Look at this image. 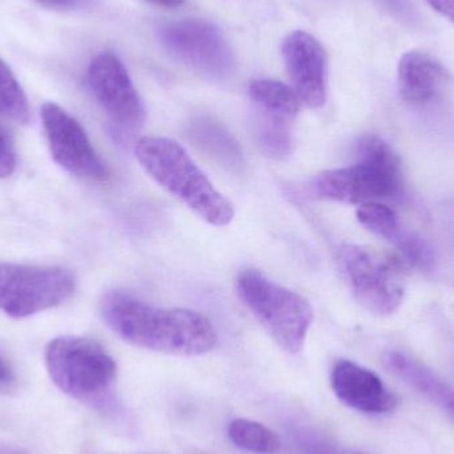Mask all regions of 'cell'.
<instances>
[{
  "mask_svg": "<svg viewBox=\"0 0 454 454\" xmlns=\"http://www.w3.org/2000/svg\"><path fill=\"white\" fill-rule=\"evenodd\" d=\"M397 256L375 248L347 245L339 261L355 299L370 312L388 315L396 311L404 298L403 266Z\"/></svg>",
  "mask_w": 454,
  "mask_h": 454,
  "instance_id": "cell-6",
  "label": "cell"
},
{
  "mask_svg": "<svg viewBox=\"0 0 454 454\" xmlns=\"http://www.w3.org/2000/svg\"><path fill=\"white\" fill-rule=\"evenodd\" d=\"M148 2L160 5V7L177 8L180 7V5H183L185 0H148Z\"/></svg>",
  "mask_w": 454,
  "mask_h": 454,
  "instance_id": "cell-26",
  "label": "cell"
},
{
  "mask_svg": "<svg viewBox=\"0 0 454 454\" xmlns=\"http://www.w3.org/2000/svg\"><path fill=\"white\" fill-rule=\"evenodd\" d=\"M282 56L299 100L320 108L327 100V59L325 48L306 31H294L282 42Z\"/></svg>",
  "mask_w": 454,
  "mask_h": 454,
  "instance_id": "cell-11",
  "label": "cell"
},
{
  "mask_svg": "<svg viewBox=\"0 0 454 454\" xmlns=\"http://www.w3.org/2000/svg\"><path fill=\"white\" fill-rule=\"evenodd\" d=\"M450 82V74L439 59L423 51H410L400 59L397 85L402 98L415 106L431 103Z\"/></svg>",
  "mask_w": 454,
  "mask_h": 454,
  "instance_id": "cell-13",
  "label": "cell"
},
{
  "mask_svg": "<svg viewBox=\"0 0 454 454\" xmlns=\"http://www.w3.org/2000/svg\"><path fill=\"white\" fill-rule=\"evenodd\" d=\"M229 437L240 450L255 454H277L282 447L274 432L246 419H238L230 424Z\"/></svg>",
  "mask_w": 454,
  "mask_h": 454,
  "instance_id": "cell-17",
  "label": "cell"
},
{
  "mask_svg": "<svg viewBox=\"0 0 454 454\" xmlns=\"http://www.w3.org/2000/svg\"><path fill=\"white\" fill-rule=\"evenodd\" d=\"M290 119L261 112L256 127V138L262 151L275 160H283L293 152Z\"/></svg>",
  "mask_w": 454,
  "mask_h": 454,
  "instance_id": "cell-16",
  "label": "cell"
},
{
  "mask_svg": "<svg viewBox=\"0 0 454 454\" xmlns=\"http://www.w3.org/2000/svg\"><path fill=\"white\" fill-rule=\"evenodd\" d=\"M13 383V373L7 363L0 357V389L8 388Z\"/></svg>",
  "mask_w": 454,
  "mask_h": 454,
  "instance_id": "cell-24",
  "label": "cell"
},
{
  "mask_svg": "<svg viewBox=\"0 0 454 454\" xmlns=\"http://www.w3.org/2000/svg\"><path fill=\"white\" fill-rule=\"evenodd\" d=\"M136 157L149 176L210 225L226 226L234 218L231 202L217 191L188 152L167 137H144Z\"/></svg>",
  "mask_w": 454,
  "mask_h": 454,
  "instance_id": "cell-2",
  "label": "cell"
},
{
  "mask_svg": "<svg viewBox=\"0 0 454 454\" xmlns=\"http://www.w3.org/2000/svg\"><path fill=\"white\" fill-rule=\"evenodd\" d=\"M18 165L15 141L4 122L0 120V178H7L15 172Z\"/></svg>",
  "mask_w": 454,
  "mask_h": 454,
  "instance_id": "cell-22",
  "label": "cell"
},
{
  "mask_svg": "<svg viewBox=\"0 0 454 454\" xmlns=\"http://www.w3.org/2000/svg\"><path fill=\"white\" fill-rule=\"evenodd\" d=\"M90 90L109 119L125 129L140 127L145 119L143 101L122 61L114 53L101 52L88 68Z\"/></svg>",
  "mask_w": 454,
  "mask_h": 454,
  "instance_id": "cell-10",
  "label": "cell"
},
{
  "mask_svg": "<svg viewBox=\"0 0 454 454\" xmlns=\"http://www.w3.org/2000/svg\"><path fill=\"white\" fill-rule=\"evenodd\" d=\"M357 220L363 226L389 242L399 246L408 232L403 231L396 213L384 204L360 205Z\"/></svg>",
  "mask_w": 454,
  "mask_h": 454,
  "instance_id": "cell-19",
  "label": "cell"
},
{
  "mask_svg": "<svg viewBox=\"0 0 454 454\" xmlns=\"http://www.w3.org/2000/svg\"><path fill=\"white\" fill-rule=\"evenodd\" d=\"M331 384L338 399L359 412L384 415L397 407V397L375 372L349 360L333 365Z\"/></svg>",
  "mask_w": 454,
  "mask_h": 454,
  "instance_id": "cell-12",
  "label": "cell"
},
{
  "mask_svg": "<svg viewBox=\"0 0 454 454\" xmlns=\"http://www.w3.org/2000/svg\"><path fill=\"white\" fill-rule=\"evenodd\" d=\"M101 317L128 343L165 354L196 356L212 351L217 333L204 315L186 309H162L121 291L101 299Z\"/></svg>",
  "mask_w": 454,
  "mask_h": 454,
  "instance_id": "cell-1",
  "label": "cell"
},
{
  "mask_svg": "<svg viewBox=\"0 0 454 454\" xmlns=\"http://www.w3.org/2000/svg\"><path fill=\"white\" fill-rule=\"evenodd\" d=\"M45 365L53 383L74 399L104 404L114 392L117 365L98 341L60 336L45 348Z\"/></svg>",
  "mask_w": 454,
  "mask_h": 454,
  "instance_id": "cell-4",
  "label": "cell"
},
{
  "mask_svg": "<svg viewBox=\"0 0 454 454\" xmlns=\"http://www.w3.org/2000/svg\"><path fill=\"white\" fill-rule=\"evenodd\" d=\"M194 138L213 154L225 160L227 164L237 165L240 161V153L234 141L225 130L220 129L212 122H201L194 127Z\"/></svg>",
  "mask_w": 454,
  "mask_h": 454,
  "instance_id": "cell-20",
  "label": "cell"
},
{
  "mask_svg": "<svg viewBox=\"0 0 454 454\" xmlns=\"http://www.w3.org/2000/svg\"><path fill=\"white\" fill-rule=\"evenodd\" d=\"M387 367L416 391L439 405L454 421V388L437 378L419 360L403 352L391 351L384 357Z\"/></svg>",
  "mask_w": 454,
  "mask_h": 454,
  "instance_id": "cell-14",
  "label": "cell"
},
{
  "mask_svg": "<svg viewBox=\"0 0 454 454\" xmlns=\"http://www.w3.org/2000/svg\"><path fill=\"white\" fill-rule=\"evenodd\" d=\"M0 114L19 124H28L29 106L20 82L0 59Z\"/></svg>",
  "mask_w": 454,
  "mask_h": 454,
  "instance_id": "cell-18",
  "label": "cell"
},
{
  "mask_svg": "<svg viewBox=\"0 0 454 454\" xmlns=\"http://www.w3.org/2000/svg\"><path fill=\"white\" fill-rule=\"evenodd\" d=\"M34 2L50 10H64V8L72 7L76 0H34Z\"/></svg>",
  "mask_w": 454,
  "mask_h": 454,
  "instance_id": "cell-25",
  "label": "cell"
},
{
  "mask_svg": "<svg viewBox=\"0 0 454 454\" xmlns=\"http://www.w3.org/2000/svg\"><path fill=\"white\" fill-rule=\"evenodd\" d=\"M298 444L303 454H365L359 450L341 447L330 440L314 436L311 434H301L298 436Z\"/></svg>",
  "mask_w": 454,
  "mask_h": 454,
  "instance_id": "cell-21",
  "label": "cell"
},
{
  "mask_svg": "<svg viewBox=\"0 0 454 454\" xmlns=\"http://www.w3.org/2000/svg\"><path fill=\"white\" fill-rule=\"evenodd\" d=\"M0 454H26L21 450H15V448L0 447Z\"/></svg>",
  "mask_w": 454,
  "mask_h": 454,
  "instance_id": "cell-27",
  "label": "cell"
},
{
  "mask_svg": "<svg viewBox=\"0 0 454 454\" xmlns=\"http://www.w3.org/2000/svg\"><path fill=\"white\" fill-rule=\"evenodd\" d=\"M42 122L56 164L82 180L106 183L109 169L93 148L84 128L58 104L45 103Z\"/></svg>",
  "mask_w": 454,
  "mask_h": 454,
  "instance_id": "cell-9",
  "label": "cell"
},
{
  "mask_svg": "<svg viewBox=\"0 0 454 454\" xmlns=\"http://www.w3.org/2000/svg\"><path fill=\"white\" fill-rule=\"evenodd\" d=\"M402 189V168L391 146L367 136L357 146V161L340 169L327 170L314 178L311 191L315 196L344 204H381L391 200Z\"/></svg>",
  "mask_w": 454,
  "mask_h": 454,
  "instance_id": "cell-3",
  "label": "cell"
},
{
  "mask_svg": "<svg viewBox=\"0 0 454 454\" xmlns=\"http://www.w3.org/2000/svg\"><path fill=\"white\" fill-rule=\"evenodd\" d=\"M76 282L63 267L0 263V309L21 319L68 301Z\"/></svg>",
  "mask_w": 454,
  "mask_h": 454,
  "instance_id": "cell-7",
  "label": "cell"
},
{
  "mask_svg": "<svg viewBox=\"0 0 454 454\" xmlns=\"http://www.w3.org/2000/svg\"><path fill=\"white\" fill-rule=\"evenodd\" d=\"M237 293L278 346L288 354L301 352L314 320V309L304 296L253 269L238 275Z\"/></svg>",
  "mask_w": 454,
  "mask_h": 454,
  "instance_id": "cell-5",
  "label": "cell"
},
{
  "mask_svg": "<svg viewBox=\"0 0 454 454\" xmlns=\"http://www.w3.org/2000/svg\"><path fill=\"white\" fill-rule=\"evenodd\" d=\"M440 15L454 24V0H426Z\"/></svg>",
  "mask_w": 454,
  "mask_h": 454,
  "instance_id": "cell-23",
  "label": "cell"
},
{
  "mask_svg": "<svg viewBox=\"0 0 454 454\" xmlns=\"http://www.w3.org/2000/svg\"><path fill=\"white\" fill-rule=\"evenodd\" d=\"M248 96L259 111L293 120L301 111V101L293 88L277 80L256 79L248 85Z\"/></svg>",
  "mask_w": 454,
  "mask_h": 454,
  "instance_id": "cell-15",
  "label": "cell"
},
{
  "mask_svg": "<svg viewBox=\"0 0 454 454\" xmlns=\"http://www.w3.org/2000/svg\"><path fill=\"white\" fill-rule=\"evenodd\" d=\"M160 42L177 60L213 79H225L234 69L230 43L210 21L188 19L168 24L160 31Z\"/></svg>",
  "mask_w": 454,
  "mask_h": 454,
  "instance_id": "cell-8",
  "label": "cell"
}]
</instances>
